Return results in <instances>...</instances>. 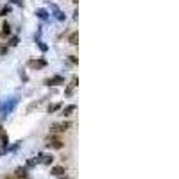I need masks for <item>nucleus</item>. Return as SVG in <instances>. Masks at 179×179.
<instances>
[{
    "mask_svg": "<svg viewBox=\"0 0 179 179\" xmlns=\"http://www.w3.org/2000/svg\"><path fill=\"white\" fill-rule=\"evenodd\" d=\"M47 145H50V147H54V149H61V147H63V142H61L59 138H48V140H47Z\"/></svg>",
    "mask_w": 179,
    "mask_h": 179,
    "instance_id": "f257e3e1",
    "label": "nucleus"
},
{
    "mask_svg": "<svg viewBox=\"0 0 179 179\" xmlns=\"http://www.w3.org/2000/svg\"><path fill=\"white\" fill-rule=\"evenodd\" d=\"M68 127H70V124H68V122H63V124H54V126H52V131H54V133H59V131H66Z\"/></svg>",
    "mask_w": 179,
    "mask_h": 179,
    "instance_id": "f03ea898",
    "label": "nucleus"
},
{
    "mask_svg": "<svg viewBox=\"0 0 179 179\" xmlns=\"http://www.w3.org/2000/svg\"><path fill=\"white\" fill-rule=\"evenodd\" d=\"M65 172H66V170H65V167H54V169L50 170V174H52V176H65Z\"/></svg>",
    "mask_w": 179,
    "mask_h": 179,
    "instance_id": "7ed1b4c3",
    "label": "nucleus"
},
{
    "mask_svg": "<svg viewBox=\"0 0 179 179\" xmlns=\"http://www.w3.org/2000/svg\"><path fill=\"white\" fill-rule=\"evenodd\" d=\"M47 65V61L45 59H38V61H30V66H34V68H43Z\"/></svg>",
    "mask_w": 179,
    "mask_h": 179,
    "instance_id": "20e7f679",
    "label": "nucleus"
},
{
    "mask_svg": "<svg viewBox=\"0 0 179 179\" xmlns=\"http://www.w3.org/2000/svg\"><path fill=\"white\" fill-rule=\"evenodd\" d=\"M50 7H52V11H54V14H56V18H57V20H65V14H63V13H61L56 5H50Z\"/></svg>",
    "mask_w": 179,
    "mask_h": 179,
    "instance_id": "39448f33",
    "label": "nucleus"
},
{
    "mask_svg": "<svg viewBox=\"0 0 179 179\" xmlns=\"http://www.w3.org/2000/svg\"><path fill=\"white\" fill-rule=\"evenodd\" d=\"M77 41H79V34L74 32V34L70 36V45H77Z\"/></svg>",
    "mask_w": 179,
    "mask_h": 179,
    "instance_id": "423d86ee",
    "label": "nucleus"
},
{
    "mask_svg": "<svg viewBox=\"0 0 179 179\" xmlns=\"http://www.w3.org/2000/svg\"><path fill=\"white\" fill-rule=\"evenodd\" d=\"M61 82H63V77H54V79H50L47 84H50V86H52V84H61Z\"/></svg>",
    "mask_w": 179,
    "mask_h": 179,
    "instance_id": "0eeeda50",
    "label": "nucleus"
},
{
    "mask_svg": "<svg viewBox=\"0 0 179 179\" xmlns=\"http://www.w3.org/2000/svg\"><path fill=\"white\" fill-rule=\"evenodd\" d=\"M36 14H38V16H39V18H43V20H45V18H47V16H48V14H47V11H45V9H38V11H36Z\"/></svg>",
    "mask_w": 179,
    "mask_h": 179,
    "instance_id": "6e6552de",
    "label": "nucleus"
},
{
    "mask_svg": "<svg viewBox=\"0 0 179 179\" xmlns=\"http://www.w3.org/2000/svg\"><path fill=\"white\" fill-rule=\"evenodd\" d=\"M7 13H11V7L7 5V7H2L0 9V14H7Z\"/></svg>",
    "mask_w": 179,
    "mask_h": 179,
    "instance_id": "1a4fd4ad",
    "label": "nucleus"
},
{
    "mask_svg": "<svg viewBox=\"0 0 179 179\" xmlns=\"http://www.w3.org/2000/svg\"><path fill=\"white\" fill-rule=\"evenodd\" d=\"M2 29H4V34H9V32H11V27H9V23H4V27H2Z\"/></svg>",
    "mask_w": 179,
    "mask_h": 179,
    "instance_id": "9d476101",
    "label": "nucleus"
},
{
    "mask_svg": "<svg viewBox=\"0 0 179 179\" xmlns=\"http://www.w3.org/2000/svg\"><path fill=\"white\" fill-rule=\"evenodd\" d=\"M74 109H75V106H68V108L65 109V115H70V113H72Z\"/></svg>",
    "mask_w": 179,
    "mask_h": 179,
    "instance_id": "9b49d317",
    "label": "nucleus"
},
{
    "mask_svg": "<svg viewBox=\"0 0 179 179\" xmlns=\"http://www.w3.org/2000/svg\"><path fill=\"white\" fill-rule=\"evenodd\" d=\"M16 176H25V169H18V170H16Z\"/></svg>",
    "mask_w": 179,
    "mask_h": 179,
    "instance_id": "f8f14e48",
    "label": "nucleus"
},
{
    "mask_svg": "<svg viewBox=\"0 0 179 179\" xmlns=\"http://www.w3.org/2000/svg\"><path fill=\"white\" fill-rule=\"evenodd\" d=\"M57 108H59V104H54V106H52V108H50V109H48V111H56V109H57Z\"/></svg>",
    "mask_w": 179,
    "mask_h": 179,
    "instance_id": "ddd939ff",
    "label": "nucleus"
},
{
    "mask_svg": "<svg viewBox=\"0 0 179 179\" xmlns=\"http://www.w3.org/2000/svg\"><path fill=\"white\" fill-rule=\"evenodd\" d=\"M61 179H66V178H61Z\"/></svg>",
    "mask_w": 179,
    "mask_h": 179,
    "instance_id": "4468645a",
    "label": "nucleus"
}]
</instances>
